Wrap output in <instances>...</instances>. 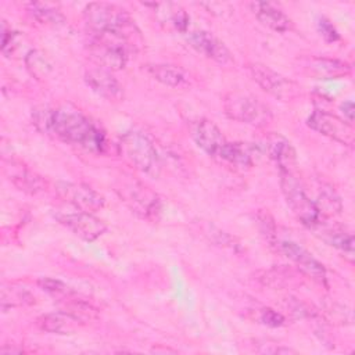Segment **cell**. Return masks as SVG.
<instances>
[{
    "label": "cell",
    "instance_id": "29",
    "mask_svg": "<svg viewBox=\"0 0 355 355\" xmlns=\"http://www.w3.org/2000/svg\"><path fill=\"white\" fill-rule=\"evenodd\" d=\"M25 65H26L28 71L31 72V75H33L36 79L46 78L53 69L50 60L39 50H31L26 54Z\"/></svg>",
    "mask_w": 355,
    "mask_h": 355
},
{
    "label": "cell",
    "instance_id": "10",
    "mask_svg": "<svg viewBox=\"0 0 355 355\" xmlns=\"http://www.w3.org/2000/svg\"><path fill=\"white\" fill-rule=\"evenodd\" d=\"M55 191L64 201L75 207L78 211L94 214L104 207V197L85 183L57 182Z\"/></svg>",
    "mask_w": 355,
    "mask_h": 355
},
{
    "label": "cell",
    "instance_id": "14",
    "mask_svg": "<svg viewBox=\"0 0 355 355\" xmlns=\"http://www.w3.org/2000/svg\"><path fill=\"white\" fill-rule=\"evenodd\" d=\"M187 42L197 53L218 64L225 65L233 61V55L230 50L226 47V44L208 31L200 29L190 32L187 36Z\"/></svg>",
    "mask_w": 355,
    "mask_h": 355
},
{
    "label": "cell",
    "instance_id": "33",
    "mask_svg": "<svg viewBox=\"0 0 355 355\" xmlns=\"http://www.w3.org/2000/svg\"><path fill=\"white\" fill-rule=\"evenodd\" d=\"M261 282L269 287H283L290 284V272L287 269H269L259 277Z\"/></svg>",
    "mask_w": 355,
    "mask_h": 355
},
{
    "label": "cell",
    "instance_id": "37",
    "mask_svg": "<svg viewBox=\"0 0 355 355\" xmlns=\"http://www.w3.org/2000/svg\"><path fill=\"white\" fill-rule=\"evenodd\" d=\"M17 46H18V33L14 32L11 28H7L6 22H3V26H1V51H3V54H6V55L11 54Z\"/></svg>",
    "mask_w": 355,
    "mask_h": 355
},
{
    "label": "cell",
    "instance_id": "16",
    "mask_svg": "<svg viewBox=\"0 0 355 355\" xmlns=\"http://www.w3.org/2000/svg\"><path fill=\"white\" fill-rule=\"evenodd\" d=\"M265 150L280 173H295L297 153L288 139L272 132L265 137Z\"/></svg>",
    "mask_w": 355,
    "mask_h": 355
},
{
    "label": "cell",
    "instance_id": "32",
    "mask_svg": "<svg viewBox=\"0 0 355 355\" xmlns=\"http://www.w3.org/2000/svg\"><path fill=\"white\" fill-rule=\"evenodd\" d=\"M201 230H202V234L205 237H208V240L212 241L214 244L223 245V247H230V248H233L236 245L234 239H232L226 232L218 229L212 223H205Z\"/></svg>",
    "mask_w": 355,
    "mask_h": 355
},
{
    "label": "cell",
    "instance_id": "25",
    "mask_svg": "<svg viewBox=\"0 0 355 355\" xmlns=\"http://www.w3.org/2000/svg\"><path fill=\"white\" fill-rule=\"evenodd\" d=\"M26 10L33 19H36L39 24H43V25L58 26L65 22L64 14L55 6L49 3H39V1L28 3Z\"/></svg>",
    "mask_w": 355,
    "mask_h": 355
},
{
    "label": "cell",
    "instance_id": "11",
    "mask_svg": "<svg viewBox=\"0 0 355 355\" xmlns=\"http://www.w3.org/2000/svg\"><path fill=\"white\" fill-rule=\"evenodd\" d=\"M276 250L282 252L284 257H287L298 270L311 279H313L318 283L326 282V268L322 262H319L309 251H306L302 245L297 244L291 240H282L275 244Z\"/></svg>",
    "mask_w": 355,
    "mask_h": 355
},
{
    "label": "cell",
    "instance_id": "5",
    "mask_svg": "<svg viewBox=\"0 0 355 355\" xmlns=\"http://www.w3.org/2000/svg\"><path fill=\"white\" fill-rule=\"evenodd\" d=\"M222 103L225 115L232 121L255 128H263L273 121L272 110L251 94L229 92L225 94Z\"/></svg>",
    "mask_w": 355,
    "mask_h": 355
},
{
    "label": "cell",
    "instance_id": "3",
    "mask_svg": "<svg viewBox=\"0 0 355 355\" xmlns=\"http://www.w3.org/2000/svg\"><path fill=\"white\" fill-rule=\"evenodd\" d=\"M87 49L97 67L111 72L123 69L128 64L130 53L136 51V49L123 36L116 33H90Z\"/></svg>",
    "mask_w": 355,
    "mask_h": 355
},
{
    "label": "cell",
    "instance_id": "7",
    "mask_svg": "<svg viewBox=\"0 0 355 355\" xmlns=\"http://www.w3.org/2000/svg\"><path fill=\"white\" fill-rule=\"evenodd\" d=\"M115 191L128 205V208L139 218L148 222H155L159 219L162 212V201L159 196L147 184L137 180L122 182L119 186H116Z\"/></svg>",
    "mask_w": 355,
    "mask_h": 355
},
{
    "label": "cell",
    "instance_id": "23",
    "mask_svg": "<svg viewBox=\"0 0 355 355\" xmlns=\"http://www.w3.org/2000/svg\"><path fill=\"white\" fill-rule=\"evenodd\" d=\"M323 241L329 245L340 250L351 259L354 257V236L345 227L341 226H327L326 220L313 230Z\"/></svg>",
    "mask_w": 355,
    "mask_h": 355
},
{
    "label": "cell",
    "instance_id": "40",
    "mask_svg": "<svg viewBox=\"0 0 355 355\" xmlns=\"http://www.w3.org/2000/svg\"><path fill=\"white\" fill-rule=\"evenodd\" d=\"M340 110H341V112H343V115H344V119H345L347 122L352 123V121H354V103H352V100L344 101V103L340 105Z\"/></svg>",
    "mask_w": 355,
    "mask_h": 355
},
{
    "label": "cell",
    "instance_id": "1",
    "mask_svg": "<svg viewBox=\"0 0 355 355\" xmlns=\"http://www.w3.org/2000/svg\"><path fill=\"white\" fill-rule=\"evenodd\" d=\"M51 136L69 146L94 154L104 153L107 147L104 130L82 110L69 103L61 104L53 110Z\"/></svg>",
    "mask_w": 355,
    "mask_h": 355
},
{
    "label": "cell",
    "instance_id": "12",
    "mask_svg": "<svg viewBox=\"0 0 355 355\" xmlns=\"http://www.w3.org/2000/svg\"><path fill=\"white\" fill-rule=\"evenodd\" d=\"M57 220L69 229L78 237L86 241H94L107 232V225L104 220L97 218L92 212L76 211L67 214H57Z\"/></svg>",
    "mask_w": 355,
    "mask_h": 355
},
{
    "label": "cell",
    "instance_id": "19",
    "mask_svg": "<svg viewBox=\"0 0 355 355\" xmlns=\"http://www.w3.org/2000/svg\"><path fill=\"white\" fill-rule=\"evenodd\" d=\"M300 65L304 72L318 78H341L351 73L352 69V67L343 60L319 55L304 57L301 58Z\"/></svg>",
    "mask_w": 355,
    "mask_h": 355
},
{
    "label": "cell",
    "instance_id": "28",
    "mask_svg": "<svg viewBox=\"0 0 355 355\" xmlns=\"http://www.w3.org/2000/svg\"><path fill=\"white\" fill-rule=\"evenodd\" d=\"M64 302H65V308L64 311H67L68 313L73 315L76 319H79L83 324H86L87 322L90 320H94L97 319L98 316V311L97 308H94L92 304H89L87 301L85 300H79V298H75L73 294L64 298Z\"/></svg>",
    "mask_w": 355,
    "mask_h": 355
},
{
    "label": "cell",
    "instance_id": "17",
    "mask_svg": "<svg viewBox=\"0 0 355 355\" xmlns=\"http://www.w3.org/2000/svg\"><path fill=\"white\" fill-rule=\"evenodd\" d=\"M4 172L7 179L21 191L26 194H37L46 190L47 183L46 180L37 175L36 172L31 171L26 165L21 164L19 161H8L4 162Z\"/></svg>",
    "mask_w": 355,
    "mask_h": 355
},
{
    "label": "cell",
    "instance_id": "34",
    "mask_svg": "<svg viewBox=\"0 0 355 355\" xmlns=\"http://www.w3.org/2000/svg\"><path fill=\"white\" fill-rule=\"evenodd\" d=\"M324 309H326V315L333 322H337L340 324H351L352 315L347 306L337 304V302H330V304L324 305Z\"/></svg>",
    "mask_w": 355,
    "mask_h": 355
},
{
    "label": "cell",
    "instance_id": "27",
    "mask_svg": "<svg viewBox=\"0 0 355 355\" xmlns=\"http://www.w3.org/2000/svg\"><path fill=\"white\" fill-rule=\"evenodd\" d=\"M33 304H35V297L26 288L11 284L10 287H3L1 290V308L4 311L7 308L28 306Z\"/></svg>",
    "mask_w": 355,
    "mask_h": 355
},
{
    "label": "cell",
    "instance_id": "8",
    "mask_svg": "<svg viewBox=\"0 0 355 355\" xmlns=\"http://www.w3.org/2000/svg\"><path fill=\"white\" fill-rule=\"evenodd\" d=\"M247 71L252 80L268 94L280 101H291L301 93V87L294 80L259 62L247 64Z\"/></svg>",
    "mask_w": 355,
    "mask_h": 355
},
{
    "label": "cell",
    "instance_id": "38",
    "mask_svg": "<svg viewBox=\"0 0 355 355\" xmlns=\"http://www.w3.org/2000/svg\"><path fill=\"white\" fill-rule=\"evenodd\" d=\"M318 31L320 32L322 37L329 42V43H334L337 40H340V33L336 29V26L326 18V17H319L318 18Z\"/></svg>",
    "mask_w": 355,
    "mask_h": 355
},
{
    "label": "cell",
    "instance_id": "31",
    "mask_svg": "<svg viewBox=\"0 0 355 355\" xmlns=\"http://www.w3.org/2000/svg\"><path fill=\"white\" fill-rule=\"evenodd\" d=\"M39 287L49 293L53 297H58V298H67L69 295L73 294V290L71 287H68L64 282L57 280V279H50V277H42L37 280Z\"/></svg>",
    "mask_w": 355,
    "mask_h": 355
},
{
    "label": "cell",
    "instance_id": "39",
    "mask_svg": "<svg viewBox=\"0 0 355 355\" xmlns=\"http://www.w3.org/2000/svg\"><path fill=\"white\" fill-rule=\"evenodd\" d=\"M257 351L261 354H295L297 351L290 348V347H284L282 344H257Z\"/></svg>",
    "mask_w": 355,
    "mask_h": 355
},
{
    "label": "cell",
    "instance_id": "2",
    "mask_svg": "<svg viewBox=\"0 0 355 355\" xmlns=\"http://www.w3.org/2000/svg\"><path fill=\"white\" fill-rule=\"evenodd\" d=\"M85 24L92 35L116 33L123 36L136 50L141 44V36L128 11L111 3H90L83 10Z\"/></svg>",
    "mask_w": 355,
    "mask_h": 355
},
{
    "label": "cell",
    "instance_id": "22",
    "mask_svg": "<svg viewBox=\"0 0 355 355\" xmlns=\"http://www.w3.org/2000/svg\"><path fill=\"white\" fill-rule=\"evenodd\" d=\"M255 147L243 141H227L222 148L218 159L240 169H248L254 165Z\"/></svg>",
    "mask_w": 355,
    "mask_h": 355
},
{
    "label": "cell",
    "instance_id": "4",
    "mask_svg": "<svg viewBox=\"0 0 355 355\" xmlns=\"http://www.w3.org/2000/svg\"><path fill=\"white\" fill-rule=\"evenodd\" d=\"M119 148L123 157L140 172L148 176H158L161 159L153 140L140 130H128L122 135Z\"/></svg>",
    "mask_w": 355,
    "mask_h": 355
},
{
    "label": "cell",
    "instance_id": "35",
    "mask_svg": "<svg viewBox=\"0 0 355 355\" xmlns=\"http://www.w3.org/2000/svg\"><path fill=\"white\" fill-rule=\"evenodd\" d=\"M258 223H259L261 233L268 239L270 245H275L277 243V240H276V226H275L272 216L268 212H259Z\"/></svg>",
    "mask_w": 355,
    "mask_h": 355
},
{
    "label": "cell",
    "instance_id": "20",
    "mask_svg": "<svg viewBox=\"0 0 355 355\" xmlns=\"http://www.w3.org/2000/svg\"><path fill=\"white\" fill-rule=\"evenodd\" d=\"M146 7H151L158 24L169 31L184 33L189 28L190 17L186 10L176 3H146Z\"/></svg>",
    "mask_w": 355,
    "mask_h": 355
},
{
    "label": "cell",
    "instance_id": "36",
    "mask_svg": "<svg viewBox=\"0 0 355 355\" xmlns=\"http://www.w3.org/2000/svg\"><path fill=\"white\" fill-rule=\"evenodd\" d=\"M258 319H259V322L262 324L269 326V327H280L286 322V318L280 312H277V311H275L272 308H262V309H259Z\"/></svg>",
    "mask_w": 355,
    "mask_h": 355
},
{
    "label": "cell",
    "instance_id": "18",
    "mask_svg": "<svg viewBox=\"0 0 355 355\" xmlns=\"http://www.w3.org/2000/svg\"><path fill=\"white\" fill-rule=\"evenodd\" d=\"M250 8L255 18L266 28L279 32L286 33L294 29V24L291 18L276 4L269 1H252L250 3Z\"/></svg>",
    "mask_w": 355,
    "mask_h": 355
},
{
    "label": "cell",
    "instance_id": "15",
    "mask_svg": "<svg viewBox=\"0 0 355 355\" xmlns=\"http://www.w3.org/2000/svg\"><path fill=\"white\" fill-rule=\"evenodd\" d=\"M190 135L194 143L208 155L218 158L227 143L222 130L209 119H198L191 123Z\"/></svg>",
    "mask_w": 355,
    "mask_h": 355
},
{
    "label": "cell",
    "instance_id": "13",
    "mask_svg": "<svg viewBox=\"0 0 355 355\" xmlns=\"http://www.w3.org/2000/svg\"><path fill=\"white\" fill-rule=\"evenodd\" d=\"M85 82L97 96L107 101L119 103L125 97V92L119 80L112 75L111 71L101 67L87 68L85 71Z\"/></svg>",
    "mask_w": 355,
    "mask_h": 355
},
{
    "label": "cell",
    "instance_id": "6",
    "mask_svg": "<svg viewBox=\"0 0 355 355\" xmlns=\"http://www.w3.org/2000/svg\"><path fill=\"white\" fill-rule=\"evenodd\" d=\"M280 186L288 208L300 223L315 230L326 220L315 201L306 194L302 184L295 178V173H280Z\"/></svg>",
    "mask_w": 355,
    "mask_h": 355
},
{
    "label": "cell",
    "instance_id": "26",
    "mask_svg": "<svg viewBox=\"0 0 355 355\" xmlns=\"http://www.w3.org/2000/svg\"><path fill=\"white\" fill-rule=\"evenodd\" d=\"M313 201L324 218L337 215L343 209V204L338 194L329 184H322V187L318 191V197Z\"/></svg>",
    "mask_w": 355,
    "mask_h": 355
},
{
    "label": "cell",
    "instance_id": "9",
    "mask_svg": "<svg viewBox=\"0 0 355 355\" xmlns=\"http://www.w3.org/2000/svg\"><path fill=\"white\" fill-rule=\"evenodd\" d=\"M306 125L312 130H315L340 144H344V146L354 144L355 130H354L352 123L347 122L344 118H340L334 114H330L323 110H316L308 116Z\"/></svg>",
    "mask_w": 355,
    "mask_h": 355
},
{
    "label": "cell",
    "instance_id": "21",
    "mask_svg": "<svg viewBox=\"0 0 355 355\" xmlns=\"http://www.w3.org/2000/svg\"><path fill=\"white\" fill-rule=\"evenodd\" d=\"M36 326L46 333L53 334H72L79 327L85 326L79 319H76L73 315L68 313L67 311H55L49 312L44 315H40L36 319Z\"/></svg>",
    "mask_w": 355,
    "mask_h": 355
},
{
    "label": "cell",
    "instance_id": "30",
    "mask_svg": "<svg viewBox=\"0 0 355 355\" xmlns=\"http://www.w3.org/2000/svg\"><path fill=\"white\" fill-rule=\"evenodd\" d=\"M53 107L37 105L32 110V121L36 129L46 135L51 136V122H53Z\"/></svg>",
    "mask_w": 355,
    "mask_h": 355
},
{
    "label": "cell",
    "instance_id": "24",
    "mask_svg": "<svg viewBox=\"0 0 355 355\" xmlns=\"http://www.w3.org/2000/svg\"><path fill=\"white\" fill-rule=\"evenodd\" d=\"M146 72L157 82L169 87H183L189 83V73L173 64H147Z\"/></svg>",
    "mask_w": 355,
    "mask_h": 355
}]
</instances>
